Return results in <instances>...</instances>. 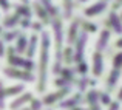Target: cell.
<instances>
[{
  "label": "cell",
  "mask_w": 122,
  "mask_h": 110,
  "mask_svg": "<svg viewBox=\"0 0 122 110\" xmlns=\"http://www.w3.org/2000/svg\"><path fill=\"white\" fill-rule=\"evenodd\" d=\"M48 50H50V34L46 31L42 33V54H40V82L39 92L45 90V81H46V64H48Z\"/></svg>",
  "instance_id": "obj_1"
},
{
  "label": "cell",
  "mask_w": 122,
  "mask_h": 110,
  "mask_svg": "<svg viewBox=\"0 0 122 110\" xmlns=\"http://www.w3.org/2000/svg\"><path fill=\"white\" fill-rule=\"evenodd\" d=\"M53 28H54V34H56V65H54V73L59 72V65H60V59H62V22L59 19L53 22Z\"/></svg>",
  "instance_id": "obj_2"
},
{
  "label": "cell",
  "mask_w": 122,
  "mask_h": 110,
  "mask_svg": "<svg viewBox=\"0 0 122 110\" xmlns=\"http://www.w3.org/2000/svg\"><path fill=\"white\" fill-rule=\"evenodd\" d=\"M9 77H17V79H23V81H34V76L30 72H17V70H12V68H5L3 70Z\"/></svg>",
  "instance_id": "obj_3"
},
{
  "label": "cell",
  "mask_w": 122,
  "mask_h": 110,
  "mask_svg": "<svg viewBox=\"0 0 122 110\" xmlns=\"http://www.w3.org/2000/svg\"><path fill=\"white\" fill-rule=\"evenodd\" d=\"M85 40H86V33H83L79 36L77 39V50H76V54H74V62L77 64H82V57H83V45H85Z\"/></svg>",
  "instance_id": "obj_4"
},
{
  "label": "cell",
  "mask_w": 122,
  "mask_h": 110,
  "mask_svg": "<svg viewBox=\"0 0 122 110\" xmlns=\"http://www.w3.org/2000/svg\"><path fill=\"white\" fill-rule=\"evenodd\" d=\"M107 8V3L105 2H101V3H94V5H91V6H88V8L85 9V16H88V17H91V16H96V14H99L101 11H104V9Z\"/></svg>",
  "instance_id": "obj_5"
},
{
  "label": "cell",
  "mask_w": 122,
  "mask_h": 110,
  "mask_svg": "<svg viewBox=\"0 0 122 110\" xmlns=\"http://www.w3.org/2000/svg\"><path fill=\"white\" fill-rule=\"evenodd\" d=\"M110 23H111L113 30L116 31L117 34H122V22H121L119 16H117L116 12H113V11L110 12Z\"/></svg>",
  "instance_id": "obj_6"
},
{
  "label": "cell",
  "mask_w": 122,
  "mask_h": 110,
  "mask_svg": "<svg viewBox=\"0 0 122 110\" xmlns=\"http://www.w3.org/2000/svg\"><path fill=\"white\" fill-rule=\"evenodd\" d=\"M93 59H94V74L96 76H99V74L102 73V68H104V62H102V56L99 53H94V56H93Z\"/></svg>",
  "instance_id": "obj_7"
},
{
  "label": "cell",
  "mask_w": 122,
  "mask_h": 110,
  "mask_svg": "<svg viewBox=\"0 0 122 110\" xmlns=\"http://www.w3.org/2000/svg\"><path fill=\"white\" fill-rule=\"evenodd\" d=\"M31 98H33V95H31V93H25V95H22L20 98L17 99V101L11 102V105H9V107H11V110H12V109H19L22 104H25V102H28V101H30Z\"/></svg>",
  "instance_id": "obj_8"
},
{
  "label": "cell",
  "mask_w": 122,
  "mask_h": 110,
  "mask_svg": "<svg viewBox=\"0 0 122 110\" xmlns=\"http://www.w3.org/2000/svg\"><path fill=\"white\" fill-rule=\"evenodd\" d=\"M108 37H110V33H108L107 30H104L101 33V39H99L97 44H96V48H97L99 51H102L105 48V45H107V42H108Z\"/></svg>",
  "instance_id": "obj_9"
},
{
  "label": "cell",
  "mask_w": 122,
  "mask_h": 110,
  "mask_svg": "<svg viewBox=\"0 0 122 110\" xmlns=\"http://www.w3.org/2000/svg\"><path fill=\"white\" fill-rule=\"evenodd\" d=\"M77 23H79V20H74L71 23V27H70V33H68V42L70 44H74V40L77 39L76 37L77 36V27H79Z\"/></svg>",
  "instance_id": "obj_10"
},
{
  "label": "cell",
  "mask_w": 122,
  "mask_h": 110,
  "mask_svg": "<svg viewBox=\"0 0 122 110\" xmlns=\"http://www.w3.org/2000/svg\"><path fill=\"white\" fill-rule=\"evenodd\" d=\"M68 92H70V90H63V92H57V93H53V95H48V96H45L43 102H45V104H53L57 98H62V96L66 95Z\"/></svg>",
  "instance_id": "obj_11"
},
{
  "label": "cell",
  "mask_w": 122,
  "mask_h": 110,
  "mask_svg": "<svg viewBox=\"0 0 122 110\" xmlns=\"http://www.w3.org/2000/svg\"><path fill=\"white\" fill-rule=\"evenodd\" d=\"M79 102H81V96L79 95H76V96H73V98H70L68 101H63V102H60V107H63V109H68V107H74V105H77Z\"/></svg>",
  "instance_id": "obj_12"
},
{
  "label": "cell",
  "mask_w": 122,
  "mask_h": 110,
  "mask_svg": "<svg viewBox=\"0 0 122 110\" xmlns=\"http://www.w3.org/2000/svg\"><path fill=\"white\" fill-rule=\"evenodd\" d=\"M117 79H119V70L114 68L113 72L110 73V77H108V90H113L114 84L117 82Z\"/></svg>",
  "instance_id": "obj_13"
},
{
  "label": "cell",
  "mask_w": 122,
  "mask_h": 110,
  "mask_svg": "<svg viewBox=\"0 0 122 110\" xmlns=\"http://www.w3.org/2000/svg\"><path fill=\"white\" fill-rule=\"evenodd\" d=\"M36 45H37V34H33L31 36V42H30V47H28V57H33L34 56V51H36Z\"/></svg>",
  "instance_id": "obj_14"
},
{
  "label": "cell",
  "mask_w": 122,
  "mask_h": 110,
  "mask_svg": "<svg viewBox=\"0 0 122 110\" xmlns=\"http://www.w3.org/2000/svg\"><path fill=\"white\" fill-rule=\"evenodd\" d=\"M22 90H23V85H22V84H19V85L12 87V88H5V92H3V96H5V98H8L9 95H17V93H20Z\"/></svg>",
  "instance_id": "obj_15"
},
{
  "label": "cell",
  "mask_w": 122,
  "mask_h": 110,
  "mask_svg": "<svg viewBox=\"0 0 122 110\" xmlns=\"http://www.w3.org/2000/svg\"><path fill=\"white\" fill-rule=\"evenodd\" d=\"M25 48H26V36H20L19 40H17L15 51H17V53H25Z\"/></svg>",
  "instance_id": "obj_16"
},
{
  "label": "cell",
  "mask_w": 122,
  "mask_h": 110,
  "mask_svg": "<svg viewBox=\"0 0 122 110\" xmlns=\"http://www.w3.org/2000/svg\"><path fill=\"white\" fill-rule=\"evenodd\" d=\"M9 64L14 67H25L26 60L22 59V57H17V56H9Z\"/></svg>",
  "instance_id": "obj_17"
},
{
  "label": "cell",
  "mask_w": 122,
  "mask_h": 110,
  "mask_svg": "<svg viewBox=\"0 0 122 110\" xmlns=\"http://www.w3.org/2000/svg\"><path fill=\"white\" fill-rule=\"evenodd\" d=\"M14 8H15V9L19 11V14L25 16L26 19H30V17H31V14H33V12H31V11H30L28 8H25L23 5H14Z\"/></svg>",
  "instance_id": "obj_18"
},
{
  "label": "cell",
  "mask_w": 122,
  "mask_h": 110,
  "mask_svg": "<svg viewBox=\"0 0 122 110\" xmlns=\"http://www.w3.org/2000/svg\"><path fill=\"white\" fill-rule=\"evenodd\" d=\"M17 20H19L17 16H14V17H6L5 22H3V25H5L6 28H11V27H14V25L17 23Z\"/></svg>",
  "instance_id": "obj_19"
},
{
  "label": "cell",
  "mask_w": 122,
  "mask_h": 110,
  "mask_svg": "<svg viewBox=\"0 0 122 110\" xmlns=\"http://www.w3.org/2000/svg\"><path fill=\"white\" fill-rule=\"evenodd\" d=\"M113 65H114V68H116V70H119V67L122 65V53H117L116 56H114Z\"/></svg>",
  "instance_id": "obj_20"
},
{
  "label": "cell",
  "mask_w": 122,
  "mask_h": 110,
  "mask_svg": "<svg viewBox=\"0 0 122 110\" xmlns=\"http://www.w3.org/2000/svg\"><path fill=\"white\" fill-rule=\"evenodd\" d=\"M42 5H43L45 8L48 9V11H50V14H51V16H56V14H57V9L54 8L53 5H51V2H43V3H42Z\"/></svg>",
  "instance_id": "obj_21"
},
{
  "label": "cell",
  "mask_w": 122,
  "mask_h": 110,
  "mask_svg": "<svg viewBox=\"0 0 122 110\" xmlns=\"http://www.w3.org/2000/svg\"><path fill=\"white\" fill-rule=\"evenodd\" d=\"M63 6H65V19H70V17H71V6H73V3L65 2Z\"/></svg>",
  "instance_id": "obj_22"
},
{
  "label": "cell",
  "mask_w": 122,
  "mask_h": 110,
  "mask_svg": "<svg viewBox=\"0 0 122 110\" xmlns=\"http://www.w3.org/2000/svg\"><path fill=\"white\" fill-rule=\"evenodd\" d=\"M17 31H11V33H5L3 34V40L5 42H9V40H12V39H14L15 36H17Z\"/></svg>",
  "instance_id": "obj_23"
},
{
  "label": "cell",
  "mask_w": 122,
  "mask_h": 110,
  "mask_svg": "<svg viewBox=\"0 0 122 110\" xmlns=\"http://www.w3.org/2000/svg\"><path fill=\"white\" fill-rule=\"evenodd\" d=\"M56 84H57V85H63V87H66V88H70V85H71V81H65V79H57V81H56Z\"/></svg>",
  "instance_id": "obj_24"
},
{
  "label": "cell",
  "mask_w": 122,
  "mask_h": 110,
  "mask_svg": "<svg viewBox=\"0 0 122 110\" xmlns=\"http://www.w3.org/2000/svg\"><path fill=\"white\" fill-rule=\"evenodd\" d=\"M60 73H62V74H63L65 77H68V79H70V81L73 82V76H71V74H73V72H71V70H68V68H63V70H62Z\"/></svg>",
  "instance_id": "obj_25"
},
{
  "label": "cell",
  "mask_w": 122,
  "mask_h": 110,
  "mask_svg": "<svg viewBox=\"0 0 122 110\" xmlns=\"http://www.w3.org/2000/svg\"><path fill=\"white\" fill-rule=\"evenodd\" d=\"M101 101H102V104H110V96L107 95V93H101Z\"/></svg>",
  "instance_id": "obj_26"
},
{
  "label": "cell",
  "mask_w": 122,
  "mask_h": 110,
  "mask_svg": "<svg viewBox=\"0 0 122 110\" xmlns=\"http://www.w3.org/2000/svg\"><path fill=\"white\" fill-rule=\"evenodd\" d=\"M34 6H36V9H37V11H39V12H37V14H39L42 19H46V14H45V11H43V9H42V6H40V5H37V3H36V5H34Z\"/></svg>",
  "instance_id": "obj_27"
},
{
  "label": "cell",
  "mask_w": 122,
  "mask_h": 110,
  "mask_svg": "<svg viewBox=\"0 0 122 110\" xmlns=\"http://www.w3.org/2000/svg\"><path fill=\"white\" fill-rule=\"evenodd\" d=\"M86 84H88V79L83 76L82 79H81V82H79V88H81V90H85V85H86Z\"/></svg>",
  "instance_id": "obj_28"
},
{
  "label": "cell",
  "mask_w": 122,
  "mask_h": 110,
  "mask_svg": "<svg viewBox=\"0 0 122 110\" xmlns=\"http://www.w3.org/2000/svg\"><path fill=\"white\" fill-rule=\"evenodd\" d=\"M86 70H88V67H86V64H85V62L79 64V72H81L82 74H85V73H86Z\"/></svg>",
  "instance_id": "obj_29"
},
{
  "label": "cell",
  "mask_w": 122,
  "mask_h": 110,
  "mask_svg": "<svg viewBox=\"0 0 122 110\" xmlns=\"http://www.w3.org/2000/svg\"><path fill=\"white\" fill-rule=\"evenodd\" d=\"M25 68H26V70H33V68H34V64H33V60H31V59H26Z\"/></svg>",
  "instance_id": "obj_30"
},
{
  "label": "cell",
  "mask_w": 122,
  "mask_h": 110,
  "mask_svg": "<svg viewBox=\"0 0 122 110\" xmlns=\"http://www.w3.org/2000/svg\"><path fill=\"white\" fill-rule=\"evenodd\" d=\"M31 27H33V30H36V31H40L42 30V23H40V22H34Z\"/></svg>",
  "instance_id": "obj_31"
},
{
  "label": "cell",
  "mask_w": 122,
  "mask_h": 110,
  "mask_svg": "<svg viewBox=\"0 0 122 110\" xmlns=\"http://www.w3.org/2000/svg\"><path fill=\"white\" fill-rule=\"evenodd\" d=\"M85 30H88V31H96V25H94V23H85Z\"/></svg>",
  "instance_id": "obj_32"
},
{
  "label": "cell",
  "mask_w": 122,
  "mask_h": 110,
  "mask_svg": "<svg viewBox=\"0 0 122 110\" xmlns=\"http://www.w3.org/2000/svg\"><path fill=\"white\" fill-rule=\"evenodd\" d=\"M40 105H42V102H40V101H34V102H33V107H31V110H39V109H40Z\"/></svg>",
  "instance_id": "obj_33"
},
{
  "label": "cell",
  "mask_w": 122,
  "mask_h": 110,
  "mask_svg": "<svg viewBox=\"0 0 122 110\" xmlns=\"http://www.w3.org/2000/svg\"><path fill=\"white\" fill-rule=\"evenodd\" d=\"M28 27H31L30 25V19H23V20H22V28H28Z\"/></svg>",
  "instance_id": "obj_34"
},
{
  "label": "cell",
  "mask_w": 122,
  "mask_h": 110,
  "mask_svg": "<svg viewBox=\"0 0 122 110\" xmlns=\"http://www.w3.org/2000/svg\"><path fill=\"white\" fill-rule=\"evenodd\" d=\"M119 109V104H117V102H113V104L110 105V110H117Z\"/></svg>",
  "instance_id": "obj_35"
},
{
  "label": "cell",
  "mask_w": 122,
  "mask_h": 110,
  "mask_svg": "<svg viewBox=\"0 0 122 110\" xmlns=\"http://www.w3.org/2000/svg\"><path fill=\"white\" fill-rule=\"evenodd\" d=\"M2 6H3V9H5V11H6V9H9V5H8V3H2Z\"/></svg>",
  "instance_id": "obj_36"
},
{
  "label": "cell",
  "mask_w": 122,
  "mask_h": 110,
  "mask_svg": "<svg viewBox=\"0 0 122 110\" xmlns=\"http://www.w3.org/2000/svg\"><path fill=\"white\" fill-rule=\"evenodd\" d=\"M117 99H119V101H122V88H121V92H119V95H117Z\"/></svg>",
  "instance_id": "obj_37"
},
{
  "label": "cell",
  "mask_w": 122,
  "mask_h": 110,
  "mask_svg": "<svg viewBox=\"0 0 122 110\" xmlns=\"http://www.w3.org/2000/svg\"><path fill=\"white\" fill-rule=\"evenodd\" d=\"M117 47H122V39H119V40H117Z\"/></svg>",
  "instance_id": "obj_38"
},
{
  "label": "cell",
  "mask_w": 122,
  "mask_h": 110,
  "mask_svg": "<svg viewBox=\"0 0 122 110\" xmlns=\"http://www.w3.org/2000/svg\"><path fill=\"white\" fill-rule=\"evenodd\" d=\"M73 110H83V109H73Z\"/></svg>",
  "instance_id": "obj_39"
},
{
  "label": "cell",
  "mask_w": 122,
  "mask_h": 110,
  "mask_svg": "<svg viewBox=\"0 0 122 110\" xmlns=\"http://www.w3.org/2000/svg\"><path fill=\"white\" fill-rule=\"evenodd\" d=\"M25 110H31V109H25Z\"/></svg>",
  "instance_id": "obj_40"
}]
</instances>
